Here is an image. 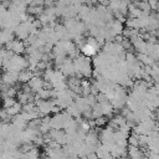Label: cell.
Masks as SVG:
<instances>
[{
    "mask_svg": "<svg viewBox=\"0 0 159 159\" xmlns=\"http://www.w3.org/2000/svg\"><path fill=\"white\" fill-rule=\"evenodd\" d=\"M6 50L13 51L16 55H20L25 51V42L20 41V40H13L6 44Z\"/></svg>",
    "mask_w": 159,
    "mask_h": 159,
    "instance_id": "obj_1",
    "label": "cell"
},
{
    "mask_svg": "<svg viewBox=\"0 0 159 159\" xmlns=\"http://www.w3.org/2000/svg\"><path fill=\"white\" fill-rule=\"evenodd\" d=\"M27 84L30 86L31 91H34V92H39L40 90L44 88L45 82H44V80H42V78H40V77H37V76H34L33 78H31V80L27 82Z\"/></svg>",
    "mask_w": 159,
    "mask_h": 159,
    "instance_id": "obj_2",
    "label": "cell"
},
{
    "mask_svg": "<svg viewBox=\"0 0 159 159\" xmlns=\"http://www.w3.org/2000/svg\"><path fill=\"white\" fill-rule=\"evenodd\" d=\"M34 77V73H33V70H23V71H20L19 72V76H17V81L19 82H29L31 78Z\"/></svg>",
    "mask_w": 159,
    "mask_h": 159,
    "instance_id": "obj_3",
    "label": "cell"
},
{
    "mask_svg": "<svg viewBox=\"0 0 159 159\" xmlns=\"http://www.w3.org/2000/svg\"><path fill=\"white\" fill-rule=\"evenodd\" d=\"M5 111H6V113H8L9 117H15V116L20 114L21 104H20V103H15V104L13 106V107H9V108H6Z\"/></svg>",
    "mask_w": 159,
    "mask_h": 159,
    "instance_id": "obj_4",
    "label": "cell"
},
{
    "mask_svg": "<svg viewBox=\"0 0 159 159\" xmlns=\"http://www.w3.org/2000/svg\"><path fill=\"white\" fill-rule=\"evenodd\" d=\"M27 11L31 14V15H41L42 13H44V10H42V6H34V5H30L29 10Z\"/></svg>",
    "mask_w": 159,
    "mask_h": 159,
    "instance_id": "obj_5",
    "label": "cell"
},
{
    "mask_svg": "<svg viewBox=\"0 0 159 159\" xmlns=\"http://www.w3.org/2000/svg\"><path fill=\"white\" fill-rule=\"evenodd\" d=\"M16 103V101L14 100V97H6L4 98V108H9V107H13V106Z\"/></svg>",
    "mask_w": 159,
    "mask_h": 159,
    "instance_id": "obj_6",
    "label": "cell"
},
{
    "mask_svg": "<svg viewBox=\"0 0 159 159\" xmlns=\"http://www.w3.org/2000/svg\"><path fill=\"white\" fill-rule=\"evenodd\" d=\"M31 5H34V6H42V5H44V0H33Z\"/></svg>",
    "mask_w": 159,
    "mask_h": 159,
    "instance_id": "obj_7",
    "label": "cell"
},
{
    "mask_svg": "<svg viewBox=\"0 0 159 159\" xmlns=\"http://www.w3.org/2000/svg\"><path fill=\"white\" fill-rule=\"evenodd\" d=\"M97 2H98L101 5H104V6L110 4V0H97Z\"/></svg>",
    "mask_w": 159,
    "mask_h": 159,
    "instance_id": "obj_8",
    "label": "cell"
}]
</instances>
